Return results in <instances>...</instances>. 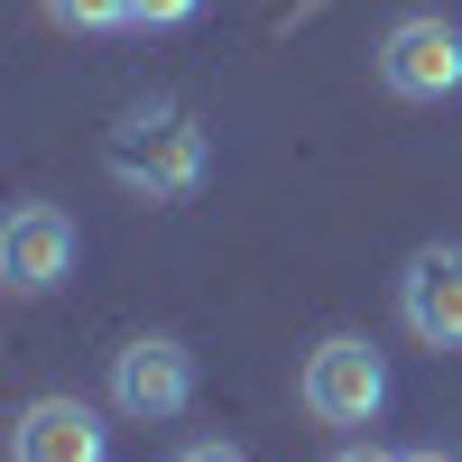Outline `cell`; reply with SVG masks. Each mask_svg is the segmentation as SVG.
Returning a JSON list of instances; mask_svg holds the SVG:
<instances>
[{
  "instance_id": "obj_1",
  "label": "cell",
  "mask_w": 462,
  "mask_h": 462,
  "mask_svg": "<svg viewBox=\"0 0 462 462\" xmlns=\"http://www.w3.org/2000/svg\"><path fill=\"white\" fill-rule=\"evenodd\" d=\"M111 176H121L130 195H148V204H185L204 185V130L185 121L176 102H148V111H130V121L111 130Z\"/></svg>"
},
{
  "instance_id": "obj_2",
  "label": "cell",
  "mask_w": 462,
  "mask_h": 462,
  "mask_svg": "<svg viewBox=\"0 0 462 462\" xmlns=\"http://www.w3.org/2000/svg\"><path fill=\"white\" fill-rule=\"evenodd\" d=\"M296 398H305V416L315 426H379V407H389V361H379V342H361V333H324L315 352H305V370H296Z\"/></svg>"
},
{
  "instance_id": "obj_3",
  "label": "cell",
  "mask_w": 462,
  "mask_h": 462,
  "mask_svg": "<svg viewBox=\"0 0 462 462\" xmlns=\"http://www.w3.org/2000/svg\"><path fill=\"white\" fill-rule=\"evenodd\" d=\"M111 407L130 416V426H167V416L195 407V352H185L176 333H139L111 352Z\"/></svg>"
},
{
  "instance_id": "obj_4",
  "label": "cell",
  "mask_w": 462,
  "mask_h": 462,
  "mask_svg": "<svg viewBox=\"0 0 462 462\" xmlns=\"http://www.w3.org/2000/svg\"><path fill=\"white\" fill-rule=\"evenodd\" d=\"M379 84L398 102H444L462 93V28L453 19H398L379 37Z\"/></svg>"
},
{
  "instance_id": "obj_5",
  "label": "cell",
  "mask_w": 462,
  "mask_h": 462,
  "mask_svg": "<svg viewBox=\"0 0 462 462\" xmlns=\"http://www.w3.org/2000/svg\"><path fill=\"white\" fill-rule=\"evenodd\" d=\"M398 324L426 342V352H462V241H435L407 259L398 278Z\"/></svg>"
},
{
  "instance_id": "obj_6",
  "label": "cell",
  "mask_w": 462,
  "mask_h": 462,
  "mask_svg": "<svg viewBox=\"0 0 462 462\" xmlns=\"http://www.w3.org/2000/svg\"><path fill=\"white\" fill-rule=\"evenodd\" d=\"M74 222L56 204H19L10 222H0V278H10V296H47L74 278Z\"/></svg>"
},
{
  "instance_id": "obj_7",
  "label": "cell",
  "mask_w": 462,
  "mask_h": 462,
  "mask_svg": "<svg viewBox=\"0 0 462 462\" xmlns=\"http://www.w3.org/2000/svg\"><path fill=\"white\" fill-rule=\"evenodd\" d=\"M10 462H111V426L84 398H28L10 426Z\"/></svg>"
},
{
  "instance_id": "obj_8",
  "label": "cell",
  "mask_w": 462,
  "mask_h": 462,
  "mask_svg": "<svg viewBox=\"0 0 462 462\" xmlns=\"http://www.w3.org/2000/svg\"><path fill=\"white\" fill-rule=\"evenodd\" d=\"M47 19L74 28V37H102V28H139L130 0H47Z\"/></svg>"
},
{
  "instance_id": "obj_9",
  "label": "cell",
  "mask_w": 462,
  "mask_h": 462,
  "mask_svg": "<svg viewBox=\"0 0 462 462\" xmlns=\"http://www.w3.org/2000/svg\"><path fill=\"white\" fill-rule=\"evenodd\" d=\"M130 10H139V28H185L204 0H130Z\"/></svg>"
},
{
  "instance_id": "obj_10",
  "label": "cell",
  "mask_w": 462,
  "mask_h": 462,
  "mask_svg": "<svg viewBox=\"0 0 462 462\" xmlns=\"http://www.w3.org/2000/svg\"><path fill=\"white\" fill-rule=\"evenodd\" d=\"M176 462H250V453H241V444H222V435H204V444H185Z\"/></svg>"
},
{
  "instance_id": "obj_11",
  "label": "cell",
  "mask_w": 462,
  "mask_h": 462,
  "mask_svg": "<svg viewBox=\"0 0 462 462\" xmlns=\"http://www.w3.org/2000/svg\"><path fill=\"white\" fill-rule=\"evenodd\" d=\"M333 462H398V453H379V444H342Z\"/></svg>"
},
{
  "instance_id": "obj_12",
  "label": "cell",
  "mask_w": 462,
  "mask_h": 462,
  "mask_svg": "<svg viewBox=\"0 0 462 462\" xmlns=\"http://www.w3.org/2000/svg\"><path fill=\"white\" fill-rule=\"evenodd\" d=\"M398 462H453V453H435V444H426V453H398Z\"/></svg>"
}]
</instances>
